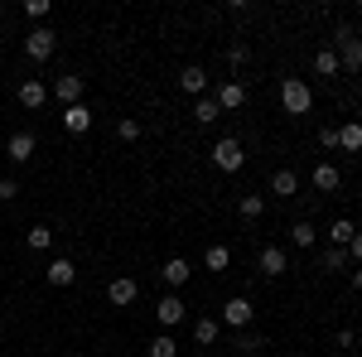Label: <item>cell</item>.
Here are the masks:
<instances>
[{"instance_id":"35","label":"cell","mask_w":362,"mask_h":357,"mask_svg":"<svg viewBox=\"0 0 362 357\" xmlns=\"http://www.w3.org/2000/svg\"><path fill=\"white\" fill-rule=\"evenodd\" d=\"M319 145H324V150H338V126H324V131H319Z\"/></svg>"},{"instance_id":"11","label":"cell","mask_w":362,"mask_h":357,"mask_svg":"<svg viewBox=\"0 0 362 357\" xmlns=\"http://www.w3.org/2000/svg\"><path fill=\"white\" fill-rule=\"evenodd\" d=\"M44 275H49V285H58V290H68V285L78 280V266H73V256H54Z\"/></svg>"},{"instance_id":"33","label":"cell","mask_w":362,"mask_h":357,"mask_svg":"<svg viewBox=\"0 0 362 357\" xmlns=\"http://www.w3.org/2000/svg\"><path fill=\"white\" fill-rule=\"evenodd\" d=\"M25 15L34 25H44V20H49V0H25Z\"/></svg>"},{"instance_id":"15","label":"cell","mask_w":362,"mask_h":357,"mask_svg":"<svg viewBox=\"0 0 362 357\" xmlns=\"http://www.w3.org/2000/svg\"><path fill=\"white\" fill-rule=\"evenodd\" d=\"M63 131H68V136H87V131H92V111H87L83 102H78V107H63Z\"/></svg>"},{"instance_id":"27","label":"cell","mask_w":362,"mask_h":357,"mask_svg":"<svg viewBox=\"0 0 362 357\" xmlns=\"http://www.w3.org/2000/svg\"><path fill=\"white\" fill-rule=\"evenodd\" d=\"M150 357H179V343H174L169 333H155V338H150Z\"/></svg>"},{"instance_id":"4","label":"cell","mask_w":362,"mask_h":357,"mask_svg":"<svg viewBox=\"0 0 362 357\" xmlns=\"http://www.w3.org/2000/svg\"><path fill=\"white\" fill-rule=\"evenodd\" d=\"M213 165L223 169V174H237V169L247 165V150H242V140H218V145H213Z\"/></svg>"},{"instance_id":"5","label":"cell","mask_w":362,"mask_h":357,"mask_svg":"<svg viewBox=\"0 0 362 357\" xmlns=\"http://www.w3.org/2000/svg\"><path fill=\"white\" fill-rule=\"evenodd\" d=\"M251 319H256V309H251V300H247V295H232V300L223 304V324H227L232 333H247V324H251Z\"/></svg>"},{"instance_id":"34","label":"cell","mask_w":362,"mask_h":357,"mask_svg":"<svg viewBox=\"0 0 362 357\" xmlns=\"http://www.w3.org/2000/svg\"><path fill=\"white\" fill-rule=\"evenodd\" d=\"M10 198H20V179H0V203H10Z\"/></svg>"},{"instance_id":"10","label":"cell","mask_w":362,"mask_h":357,"mask_svg":"<svg viewBox=\"0 0 362 357\" xmlns=\"http://www.w3.org/2000/svg\"><path fill=\"white\" fill-rule=\"evenodd\" d=\"M160 275H165V285H169V290H184V285L194 280V266H189L184 256H169V261H165V271H160Z\"/></svg>"},{"instance_id":"24","label":"cell","mask_w":362,"mask_h":357,"mask_svg":"<svg viewBox=\"0 0 362 357\" xmlns=\"http://www.w3.org/2000/svg\"><path fill=\"white\" fill-rule=\"evenodd\" d=\"M218 116H223V107H218L213 97H198V102H194V121H198V126H213Z\"/></svg>"},{"instance_id":"13","label":"cell","mask_w":362,"mask_h":357,"mask_svg":"<svg viewBox=\"0 0 362 357\" xmlns=\"http://www.w3.org/2000/svg\"><path fill=\"white\" fill-rule=\"evenodd\" d=\"M213 102H218L223 111H242V107H247V83H237V78H232V83H223Z\"/></svg>"},{"instance_id":"23","label":"cell","mask_w":362,"mask_h":357,"mask_svg":"<svg viewBox=\"0 0 362 357\" xmlns=\"http://www.w3.org/2000/svg\"><path fill=\"white\" fill-rule=\"evenodd\" d=\"M314 73H319V78H338V73H343L334 49H319V54H314Z\"/></svg>"},{"instance_id":"16","label":"cell","mask_w":362,"mask_h":357,"mask_svg":"<svg viewBox=\"0 0 362 357\" xmlns=\"http://www.w3.org/2000/svg\"><path fill=\"white\" fill-rule=\"evenodd\" d=\"M256 266H261V271H266L271 280H276V275H285V271H290V256H285V247H276V242H271V247L261 251V261H256Z\"/></svg>"},{"instance_id":"3","label":"cell","mask_w":362,"mask_h":357,"mask_svg":"<svg viewBox=\"0 0 362 357\" xmlns=\"http://www.w3.org/2000/svg\"><path fill=\"white\" fill-rule=\"evenodd\" d=\"M54 49H58V34L49 25H34L25 34V54L34 58V63H49V58H54Z\"/></svg>"},{"instance_id":"22","label":"cell","mask_w":362,"mask_h":357,"mask_svg":"<svg viewBox=\"0 0 362 357\" xmlns=\"http://www.w3.org/2000/svg\"><path fill=\"white\" fill-rule=\"evenodd\" d=\"M237 213H242L247 222H256L261 213H266V198H261V193H242V198H237Z\"/></svg>"},{"instance_id":"31","label":"cell","mask_w":362,"mask_h":357,"mask_svg":"<svg viewBox=\"0 0 362 357\" xmlns=\"http://www.w3.org/2000/svg\"><path fill=\"white\" fill-rule=\"evenodd\" d=\"M116 136L126 140V145H131V140H140V121H136V116H121V121H116Z\"/></svg>"},{"instance_id":"2","label":"cell","mask_w":362,"mask_h":357,"mask_svg":"<svg viewBox=\"0 0 362 357\" xmlns=\"http://www.w3.org/2000/svg\"><path fill=\"white\" fill-rule=\"evenodd\" d=\"M280 107L290 111V116H305V111L314 107V92H309L305 78H285V83H280Z\"/></svg>"},{"instance_id":"30","label":"cell","mask_w":362,"mask_h":357,"mask_svg":"<svg viewBox=\"0 0 362 357\" xmlns=\"http://www.w3.org/2000/svg\"><path fill=\"white\" fill-rule=\"evenodd\" d=\"M232 348H237V353H242V357H251V353H261L266 343H261L256 333H237V343H232Z\"/></svg>"},{"instance_id":"28","label":"cell","mask_w":362,"mask_h":357,"mask_svg":"<svg viewBox=\"0 0 362 357\" xmlns=\"http://www.w3.org/2000/svg\"><path fill=\"white\" fill-rule=\"evenodd\" d=\"M353 232H358L353 222H348V218H338L334 227H329V242H334V247H348V242H353Z\"/></svg>"},{"instance_id":"19","label":"cell","mask_w":362,"mask_h":357,"mask_svg":"<svg viewBox=\"0 0 362 357\" xmlns=\"http://www.w3.org/2000/svg\"><path fill=\"white\" fill-rule=\"evenodd\" d=\"M338 150H348V155H362V121H348V126H338Z\"/></svg>"},{"instance_id":"29","label":"cell","mask_w":362,"mask_h":357,"mask_svg":"<svg viewBox=\"0 0 362 357\" xmlns=\"http://www.w3.org/2000/svg\"><path fill=\"white\" fill-rule=\"evenodd\" d=\"M319 266H324V271H343V266H348V247H329L319 256Z\"/></svg>"},{"instance_id":"1","label":"cell","mask_w":362,"mask_h":357,"mask_svg":"<svg viewBox=\"0 0 362 357\" xmlns=\"http://www.w3.org/2000/svg\"><path fill=\"white\" fill-rule=\"evenodd\" d=\"M334 54H338V68L353 78V73H362V39L353 34L348 25H338V34H334Z\"/></svg>"},{"instance_id":"7","label":"cell","mask_w":362,"mask_h":357,"mask_svg":"<svg viewBox=\"0 0 362 357\" xmlns=\"http://www.w3.org/2000/svg\"><path fill=\"white\" fill-rule=\"evenodd\" d=\"M83 92H87V78H78V73H63V78L54 83V97L63 102V107H78Z\"/></svg>"},{"instance_id":"32","label":"cell","mask_w":362,"mask_h":357,"mask_svg":"<svg viewBox=\"0 0 362 357\" xmlns=\"http://www.w3.org/2000/svg\"><path fill=\"white\" fill-rule=\"evenodd\" d=\"M247 63H251L247 44H232V49H227V68H247Z\"/></svg>"},{"instance_id":"6","label":"cell","mask_w":362,"mask_h":357,"mask_svg":"<svg viewBox=\"0 0 362 357\" xmlns=\"http://www.w3.org/2000/svg\"><path fill=\"white\" fill-rule=\"evenodd\" d=\"M34 150H39V140H34V131H15V136L5 140V155H10L15 165H29V160H34Z\"/></svg>"},{"instance_id":"17","label":"cell","mask_w":362,"mask_h":357,"mask_svg":"<svg viewBox=\"0 0 362 357\" xmlns=\"http://www.w3.org/2000/svg\"><path fill=\"white\" fill-rule=\"evenodd\" d=\"M271 193H276V198H295V193H300V174H295V169H276V174H271Z\"/></svg>"},{"instance_id":"12","label":"cell","mask_w":362,"mask_h":357,"mask_svg":"<svg viewBox=\"0 0 362 357\" xmlns=\"http://www.w3.org/2000/svg\"><path fill=\"white\" fill-rule=\"evenodd\" d=\"M15 97H20V107H25V111H39V107H44V102H49V87L39 83V78H25Z\"/></svg>"},{"instance_id":"36","label":"cell","mask_w":362,"mask_h":357,"mask_svg":"<svg viewBox=\"0 0 362 357\" xmlns=\"http://www.w3.org/2000/svg\"><path fill=\"white\" fill-rule=\"evenodd\" d=\"M348 261H358V266H362V227L353 232V242H348Z\"/></svg>"},{"instance_id":"18","label":"cell","mask_w":362,"mask_h":357,"mask_svg":"<svg viewBox=\"0 0 362 357\" xmlns=\"http://www.w3.org/2000/svg\"><path fill=\"white\" fill-rule=\"evenodd\" d=\"M179 87H184L189 97H203V92H208V73H203L198 63H189V68L179 73Z\"/></svg>"},{"instance_id":"21","label":"cell","mask_w":362,"mask_h":357,"mask_svg":"<svg viewBox=\"0 0 362 357\" xmlns=\"http://www.w3.org/2000/svg\"><path fill=\"white\" fill-rule=\"evenodd\" d=\"M218 329H223L218 319H194V343L198 348H213L218 343Z\"/></svg>"},{"instance_id":"14","label":"cell","mask_w":362,"mask_h":357,"mask_svg":"<svg viewBox=\"0 0 362 357\" xmlns=\"http://www.w3.org/2000/svg\"><path fill=\"white\" fill-rule=\"evenodd\" d=\"M309 184H314L319 193H338V189H343V174H338V165H329V160H324V165H314Z\"/></svg>"},{"instance_id":"8","label":"cell","mask_w":362,"mask_h":357,"mask_svg":"<svg viewBox=\"0 0 362 357\" xmlns=\"http://www.w3.org/2000/svg\"><path fill=\"white\" fill-rule=\"evenodd\" d=\"M107 300H112L116 309H131V304L140 300V285L131 280V275H116L112 285H107Z\"/></svg>"},{"instance_id":"9","label":"cell","mask_w":362,"mask_h":357,"mask_svg":"<svg viewBox=\"0 0 362 357\" xmlns=\"http://www.w3.org/2000/svg\"><path fill=\"white\" fill-rule=\"evenodd\" d=\"M155 319H160L165 329H174V324H184V319H189V304L179 300V295H165V300L155 304Z\"/></svg>"},{"instance_id":"38","label":"cell","mask_w":362,"mask_h":357,"mask_svg":"<svg viewBox=\"0 0 362 357\" xmlns=\"http://www.w3.org/2000/svg\"><path fill=\"white\" fill-rule=\"evenodd\" d=\"M353 290H358V295H362V266H358V271H353Z\"/></svg>"},{"instance_id":"20","label":"cell","mask_w":362,"mask_h":357,"mask_svg":"<svg viewBox=\"0 0 362 357\" xmlns=\"http://www.w3.org/2000/svg\"><path fill=\"white\" fill-rule=\"evenodd\" d=\"M25 247H29V251H49V247H54V227L34 222V227L25 232Z\"/></svg>"},{"instance_id":"37","label":"cell","mask_w":362,"mask_h":357,"mask_svg":"<svg viewBox=\"0 0 362 357\" xmlns=\"http://www.w3.org/2000/svg\"><path fill=\"white\" fill-rule=\"evenodd\" d=\"M338 348H358V333H353V329H338Z\"/></svg>"},{"instance_id":"26","label":"cell","mask_w":362,"mask_h":357,"mask_svg":"<svg viewBox=\"0 0 362 357\" xmlns=\"http://www.w3.org/2000/svg\"><path fill=\"white\" fill-rule=\"evenodd\" d=\"M203 266H208V271H227V266H232V251L227 247H208L203 251Z\"/></svg>"},{"instance_id":"25","label":"cell","mask_w":362,"mask_h":357,"mask_svg":"<svg viewBox=\"0 0 362 357\" xmlns=\"http://www.w3.org/2000/svg\"><path fill=\"white\" fill-rule=\"evenodd\" d=\"M314 237H319V232H314V222H295V227H290V247H300V251L314 247Z\"/></svg>"}]
</instances>
